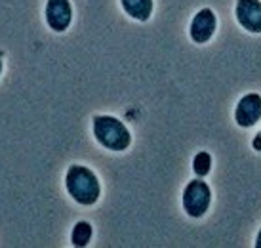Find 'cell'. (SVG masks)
I'll return each instance as SVG.
<instances>
[{
  "label": "cell",
  "instance_id": "cell-1",
  "mask_svg": "<svg viewBox=\"0 0 261 248\" xmlns=\"http://www.w3.org/2000/svg\"><path fill=\"white\" fill-rule=\"evenodd\" d=\"M65 185L69 195L79 205H84V206L95 205L99 195H101V185H99L97 176L90 168L80 166V164H73V166L67 170Z\"/></svg>",
  "mask_w": 261,
  "mask_h": 248
},
{
  "label": "cell",
  "instance_id": "cell-2",
  "mask_svg": "<svg viewBox=\"0 0 261 248\" xmlns=\"http://www.w3.org/2000/svg\"><path fill=\"white\" fill-rule=\"evenodd\" d=\"M94 136L109 151H126L132 143L130 130L124 126L122 120L109 115L94 117Z\"/></svg>",
  "mask_w": 261,
  "mask_h": 248
},
{
  "label": "cell",
  "instance_id": "cell-3",
  "mask_svg": "<svg viewBox=\"0 0 261 248\" xmlns=\"http://www.w3.org/2000/svg\"><path fill=\"white\" fill-rule=\"evenodd\" d=\"M212 203V191L208 183L202 182V178H196L189 182L183 189V210L187 212L191 218H200L204 216Z\"/></svg>",
  "mask_w": 261,
  "mask_h": 248
},
{
  "label": "cell",
  "instance_id": "cell-4",
  "mask_svg": "<svg viewBox=\"0 0 261 248\" xmlns=\"http://www.w3.org/2000/svg\"><path fill=\"white\" fill-rule=\"evenodd\" d=\"M73 21V6L69 0H48L46 2V23L51 31L63 33Z\"/></svg>",
  "mask_w": 261,
  "mask_h": 248
},
{
  "label": "cell",
  "instance_id": "cell-5",
  "mask_svg": "<svg viewBox=\"0 0 261 248\" xmlns=\"http://www.w3.org/2000/svg\"><path fill=\"white\" fill-rule=\"evenodd\" d=\"M237 21L248 33H261V0H237L234 6Z\"/></svg>",
  "mask_w": 261,
  "mask_h": 248
},
{
  "label": "cell",
  "instance_id": "cell-6",
  "mask_svg": "<svg viewBox=\"0 0 261 248\" xmlns=\"http://www.w3.org/2000/svg\"><path fill=\"white\" fill-rule=\"evenodd\" d=\"M216 27H218L216 14L212 12L210 8H202V10L193 17L191 27H189V35H191V38H193V42L206 44L212 37H214Z\"/></svg>",
  "mask_w": 261,
  "mask_h": 248
},
{
  "label": "cell",
  "instance_id": "cell-7",
  "mask_svg": "<svg viewBox=\"0 0 261 248\" xmlns=\"http://www.w3.org/2000/svg\"><path fill=\"white\" fill-rule=\"evenodd\" d=\"M261 118V95L259 94H246L239 100V105L234 109V120L242 128L254 126Z\"/></svg>",
  "mask_w": 261,
  "mask_h": 248
},
{
  "label": "cell",
  "instance_id": "cell-8",
  "mask_svg": "<svg viewBox=\"0 0 261 248\" xmlns=\"http://www.w3.org/2000/svg\"><path fill=\"white\" fill-rule=\"evenodd\" d=\"M120 4L124 12L138 21H147L152 14V0H120Z\"/></svg>",
  "mask_w": 261,
  "mask_h": 248
},
{
  "label": "cell",
  "instance_id": "cell-9",
  "mask_svg": "<svg viewBox=\"0 0 261 248\" xmlns=\"http://www.w3.org/2000/svg\"><path fill=\"white\" fill-rule=\"evenodd\" d=\"M90 241H92V226L88 221H79L73 227L71 242H73L74 246H86Z\"/></svg>",
  "mask_w": 261,
  "mask_h": 248
},
{
  "label": "cell",
  "instance_id": "cell-10",
  "mask_svg": "<svg viewBox=\"0 0 261 248\" xmlns=\"http://www.w3.org/2000/svg\"><path fill=\"white\" fill-rule=\"evenodd\" d=\"M193 170H195L196 178H204V176L210 174V170H212V157H210V153H206V151H200V153H196L195 159H193Z\"/></svg>",
  "mask_w": 261,
  "mask_h": 248
},
{
  "label": "cell",
  "instance_id": "cell-11",
  "mask_svg": "<svg viewBox=\"0 0 261 248\" xmlns=\"http://www.w3.org/2000/svg\"><path fill=\"white\" fill-rule=\"evenodd\" d=\"M252 147H254V151H259L261 153V132H257L255 138L252 139Z\"/></svg>",
  "mask_w": 261,
  "mask_h": 248
},
{
  "label": "cell",
  "instance_id": "cell-12",
  "mask_svg": "<svg viewBox=\"0 0 261 248\" xmlns=\"http://www.w3.org/2000/svg\"><path fill=\"white\" fill-rule=\"evenodd\" d=\"M255 248H261V229L259 233H257V237H255Z\"/></svg>",
  "mask_w": 261,
  "mask_h": 248
},
{
  "label": "cell",
  "instance_id": "cell-13",
  "mask_svg": "<svg viewBox=\"0 0 261 248\" xmlns=\"http://www.w3.org/2000/svg\"><path fill=\"white\" fill-rule=\"evenodd\" d=\"M0 75H2V59H0Z\"/></svg>",
  "mask_w": 261,
  "mask_h": 248
}]
</instances>
